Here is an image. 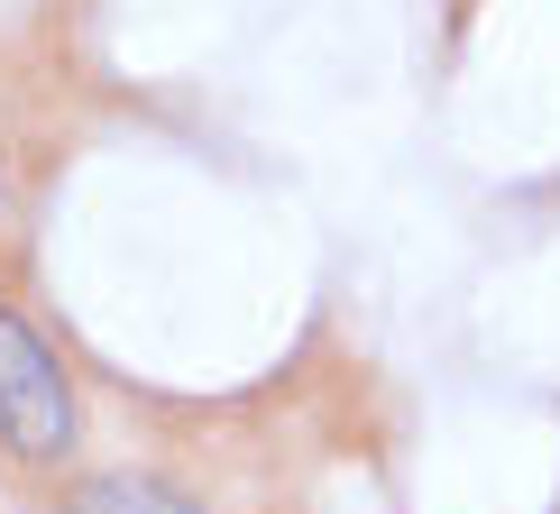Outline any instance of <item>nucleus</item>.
Returning a JSON list of instances; mask_svg holds the SVG:
<instances>
[{
    "instance_id": "obj_2",
    "label": "nucleus",
    "mask_w": 560,
    "mask_h": 514,
    "mask_svg": "<svg viewBox=\"0 0 560 514\" xmlns=\"http://www.w3.org/2000/svg\"><path fill=\"white\" fill-rule=\"evenodd\" d=\"M74 514H202V505L175 497L166 478H129V469H110V478H83V487H74Z\"/></svg>"
},
{
    "instance_id": "obj_1",
    "label": "nucleus",
    "mask_w": 560,
    "mask_h": 514,
    "mask_svg": "<svg viewBox=\"0 0 560 514\" xmlns=\"http://www.w3.org/2000/svg\"><path fill=\"white\" fill-rule=\"evenodd\" d=\"M0 441L19 459H56L74 441V386L19 313H0Z\"/></svg>"
}]
</instances>
